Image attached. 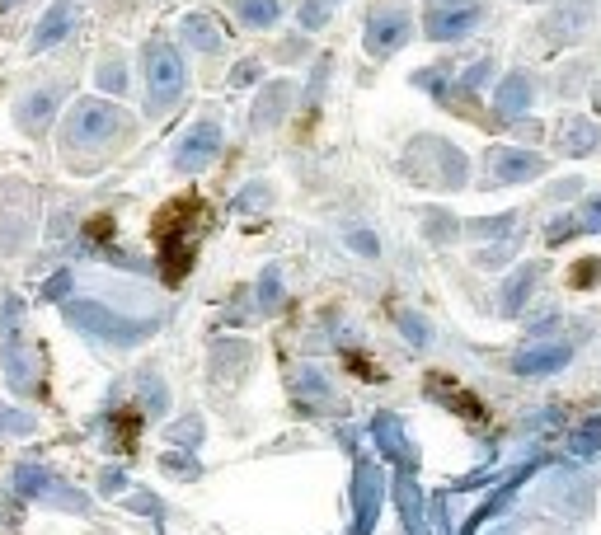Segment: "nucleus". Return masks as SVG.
Here are the masks:
<instances>
[{
    "mask_svg": "<svg viewBox=\"0 0 601 535\" xmlns=\"http://www.w3.org/2000/svg\"><path fill=\"white\" fill-rule=\"evenodd\" d=\"M71 268H62L57 277H47V287H43V301H71Z\"/></svg>",
    "mask_w": 601,
    "mask_h": 535,
    "instance_id": "nucleus-42",
    "label": "nucleus"
},
{
    "mask_svg": "<svg viewBox=\"0 0 601 535\" xmlns=\"http://www.w3.org/2000/svg\"><path fill=\"white\" fill-rule=\"evenodd\" d=\"M395 324H400V334L414 343V348H428L432 343V324L418 315V310H409V306H395Z\"/></svg>",
    "mask_w": 601,
    "mask_h": 535,
    "instance_id": "nucleus-29",
    "label": "nucleus"
},
{
    "mask_svg": "<svg viewBox=\"0 0 601 535\" xmlns=\"http://www.w3.org/2000/svg\"><path fill=\"white\" fill-rule=\"evenodd\" d=\"M282 306V268L278 263H268L259 273V310L263 315H273V310Z\"/></svg>",
    "mask_w": 601,
    "mask_h": 535,
    "instance_id": "nucleus-32",
    "label": "nucleus"
},
{
    "mask_svg": "<svg viewBox=\"0 0 601 535\" xmlns=\"http://www.w3.org/2000/svg\"><path fill=\"white\" fill-rule=\"evenodd\" d=\"M409 38H414V15H409L404 5H381V10L367 19V29H362V47H367V57H376V62L395 57Z\"/></svg>",
    "mask_w": 601,
    "mask_h": 535,
    "instance_id": "nucleus-8",
    "label": "nucleus"
},
{
    "mask_svg": "<svg viewBox=\"0 0 601 535\" xmlns=\"http://www.w3.org/2000/svg\"><path fill=\"white\" fill-rule=\"evenodd\" d=\"M371 437L381 446V456H390L400 470H414L418 465V451L409 446V432H404V423L395 413H376V418H371Z\"/></svg>",
    "mask_w": 601,
    "mask_h": 535,
    "instance_id": "nucleus-16",
    "label": "nucleus"
},
{
    "mask_svg": "<svg viewBox=\"0 0 601 535\" xmlns=\"http://www.w3.org/2000/svg\"><path fill=\"white\" fill-rule=\"evenodd\" d=\"M540 277H545V268H540V263H522V268H517V273L503 282V291H498V310H503V315H522L526 301L536 296Z\"/></svg>",
    "mask_w": 601,
    "mask_h": 535,
    "instance_id": "nucleus-22",
    "label": "nucleus"
},
{
    "mask_svg": "<svg viewBox=\"0 0 601 535\" xmlns=\"http://www.w3.org/2000/svg\"><path fill=\"white\" fill-rule=\"evenodd\" d=\"M395 507H400V517H404V531H409V535H428V517H423V493H418V484L409 479V470L395 479Z\"/></svg>",
    "mask_w": 601,
    "mask_h": 535,
    "instance_id": "nucleus-24",
    "label": "nucleus"
},
{
    "mask_svg": "<svg viewBox=\"0 0 601 535\" xmlns=\"http://www.w3.org/2000/svg\"><path fill=\"white\" fill-rule=\"evenodd\" d=\"M240 19L249 29H273L282 19V0H240Z\"/></svg>",
    "mask_w": 601,
    "mask_h": 535,
    "instance_id": "nucleus-28",
    "label": "nucleus"
},
{
    "mask_svg": "<svg viewBox=\"0 0 601 535\" xmlns=\"http://www.w3.org/2000/svg\"><path fill=\"white\" fill-rule=\"evenodd\" d=\"M578 188H583V184H578V179H564V184H555V188H550V198H573V193H578Z\"/></svg>",
    "mask_w": 601,
    "mask_h": 535,
    "instance_id": "nucleus-49",
    "label": "nucleus"
},
{
    "mask_svg": "<svg viewBox=\"0 0 601 535\" xmlns=\"http://www.w3.org/2000/svg\"><path fill=\"white\" fill-rule=\"evenodd\" d=\"M268 198H273V193H268V184H249L245 193H240V198H235V212H240V216L259 212V207H268Z\"/></svg>",
    "mask_w": 601,
    "mask_h": 535,
    "instance_id": "nucleus-37",
    "label": "nucleus"
},
{
    "mask_svg": "<svg viewBox=\"0 0 601 535\" xmlns=\"http://www.w3.org/2000/svg\"><path fill=\"white\" fill-rule=\"evenodd\" d=\"M66 324L80 329L85 338H99L108 348H132V343H146V338L160 329V320H132V315H118L104 301H66Z\"/></svg>",
    "mask_w": 601,
    "mask_h": 535,
    "instance_id": "nucleus-4",
    "label": "nucleus"
},
{
    "mask_svg": "<svg viewBox=\"0 0 601 535\" xmlns=\"http://www.w3.org/2000/svg\"><path fill=\"white\" fill-rule=\"evenodd\" d=\"M99 85H104L108 94H123V90H127V71H123V62H104V66H99Z\"/></svg>",
    "mask_w": 601,
    "mask_h": 535,
    "instance_id": "nucleus-40",
    "label": "nucleus"
},
{
    "mask_svg": "<svg viewBox=\"0 0 601 535\" xmlns=\"http://www.w3.org/2000/svg\"><path fill=\"white\" fill-rule=\"evenodd\" d=\"M207 221H212V212H207V202L193 198V193L170 202L165 212L155 216V245H160V277H165V282H184V277L193 273L198 245H202V235H207Z\"/></svg>",
    "mask_w": 601,
    "mask_h": 535,
    "instance_id": "nucleus-1",
    "label": "nucleus"
},
{
    "mask_svg": "<svg viewBox=\"0 0 601 535\" xmlns=\"http://www.w3.org/2000/svg\"><path fill=\"white\" fill-rule=\"evenodd\" d=\"M123 484H127L123 470H104V474H99V493H123Z\"/></svg>",
    "mask_w": 601,
    "mask_h": 535,
    "instance_id": "nucleus-47",
    "label": "nucleus"
},
{
    "mask_svg": "<svg viewBox=\"0 0 601 535\" xmlns=\"http://www.w3.org/2000/svg\"><path fill=\"white\" fill-rule=\"evenodd\" d=\"M536 104V80L526 76V71H508V76L498 80V94H494V108L498 118H508V123H517L526 108Z\"/></svg>",
    "mask_w": 601,
    "mask_h": 535,
    "instance_id": "nucleus-20",
    "label": "nucleus"
},
{
    "mask_svg": "<svg viewBox=\"0 0 601 535\" xmlns=\"http://www.w3.org/2000/svg\"><path fill=\"white\" fill-rule=\"evenodd\" d=\"M569 362H573V343H564V338H536L531 348H522L512 357V371L517 376H555Z\"/></svg>",
    "mask_w": 601,
    "mask_h": 535,
    "instance_id": "nucleus-13",
    "label": "nucleus"
},
{
    "mask_svg": "<svg viewBox=\"0 0 601 535\" xmlns=\"http://www.w3.org/2000/svg\"><path fill=\"white\" fill-rule=\"evenodd\" d=\"M512 249H517V235H512V240H503V245H494V249H484V254H479V268H503V263L512 259Z\"/></svg>",
    "mask_w": 601,
    "mask_h": 535,
    "instance_id": "nucleus-43",
    "label": "nucleus"
},
{
    "mask_svg": "<svg viewBox=\"0 0 601 535\" xmlns=\"http://www.w3.org/2000/svg\"><path fill=\"white\" fill-rule=\"evenodd\" d=\"M184 38H188V47H198L202 57H216L221 47H226V33H221V24H216L212 15H188L184 19Z\"/></svg>",
    "mask_w": 601,
    "mask_h": 535,
    "instance_id": "nucleus-26",
    "label": "nucleus"
},
{
    "mask_svg": "<svg viewBox=\"0 0 601 535\" xmlns=\"http://www.w3.org/2000/svg\"><path fill=\"white\" fill-rule=\"evenodd\" d=\"M62 99H66L62 85H43V90L24 94V99H19V108H15L19 132H29V137H43L47 123L57 118V108H62Z\"/></svg>",
    "mask_w": 601,
    "mask_h": 535,
    "instance_id": "nucleus-15",
    "label": "nucleus"
},
{
    "mask_svg": "<svg viewBox=\"0 0 601 535\" xmlns=\"http://www.w3.org/2000/svg\"><path fill=\"white\" fill-rule=\"evenodd\" d=\"M137 395H141V409L146 413H165V404H170V390L160 385V376H155L151 367L137 376Z\"/></svg>",
    "mask_w": 601,
    "mask_h": 535,
    "instance_id": "nucleus-30",
    "label": "nucleus"
},
{
    "mask_svg": "<svg viewBox=\"0 0 601 535\" xmlns=\"http://www.w3.org/2000/svg\"><path fill=\"white\" fill-rule=\"evenodd\" d=\"M254 80H259V62H240L231 71V85H254Z\"/></svg>",
    "mask_w": 601,
    "mask_h": 535,
    "instance_id": "nucleus-48",
    "label": "nucleus"
},
{
    "mask_svg": "<svg viewBox=\"0 0 601 535\" xmlns=\"http://www.w3.org/2000/svg\"><path fill=\"white\" fill-rule=\"evenodd\" d=\"M348 245H353L357 254H362V259H376V254H381V240H376V235H371L367 226H357V230H348Z\"/></svg>",
    "mask_w": 601,
    "mask_h": 535,
    "instance_id": "nucleus-41",
    "label": "nucleus"
},
{
    "mask_svg": "<svg viewBox=\"0 0 601 535\" xmlns=\"http://www.w3.org/2000/svg\"><path fill=\"white\" fill-rule=\"evenodd\" d=\"M141 62H146V113L151 118H165L188 90V66H184V52L165 38H151L146 52H141Z\"/></svg>",
    "mask_w": 601,
    "mask_h": 535,
    "instance_id": "nucleus-5",
    "label": "nucleus"
},
{
    "mask_svg": "<svg viewBox=\"0 0 601 535\" xmlns=\"http://www.w3.org/2000/svg\"><path fill=\"white\" fill-rule=\"evenodd\" d=\"M418 90H432L437 99H447V66H432V71H414Z\"/></svg>",
    "mask_w": 601,
    "mask_h": 535,
    "instance_id": "nucleus-39",
    "label": "nucleus"
},
{
    "mask_svg": "<svg viewBox=\"0 0 601 535\" xmlns=\"http://www.w3.org/2000/svg\"><path fill=\"white\" fill-rule=\"evenodd\" d=\"M587 15H592V10H587L583 0H564V5H555V10H550V19L540 24V33H545L550 43H569V38H578V33H583Z\"/></svg>",
    "mask_w": 601,
    "mask_h": 535,
    "instance_id": "nucleus-23",
    "label": "nucleus"
},
{
    "mask_svg": "<svg viewBox=\"0 0 601 535\" xmlns=\"http://www.w3.org/2000/svg\"><path fill=\"white\" fill-rule=\"evenodd\" d=\"M10 489H15L19 498H33V503H47V507H57V512H71V517H85V512H90V493L71 489L62 474H52L47 465H33V460H24L15 470Z\"/></svg>",
    "mask_w": 601,
    "mask_h": 535,
    "instance_id": "nucleus-7",
    "label": "nucleus"
},
{
    "mask_svg": "<svg viewBox=\"0 0 601 535\" xmlns=\"http://www.w3.org/2000/svg\"><path fill=\"white\" fill-rule=\"evenodd\" d=\"M71 29H76V0H57V5H47V15L33 24L29 47L33 52H47V47H57L62 38H71Z\"/></svg>",
    "mask_w": 601,
    "mask_h": 535,
    "instance_id": "nucleus-19",
    "label": "nucleus"
},
{
    "mask_svg": "<svg viewBox=\"0 0 601 535\" xmlns=\"http://www.w3.org/2000/svg\"><path fill=\"white\" fill-rule=\"evenodd\" d=\"M498 535H503V531H498Z\"/></svg>",
    "mask_w": 601,
    "mask_h": 535,
    "instance_id": "nucleus-50",
    "label": "nucleus"
},
{
    "mask_svg": "<svg viewBox=\"0 0 601 535\" xmlns=\"http://www.w3.org/2000/svg\"><path fill=\"white\" fill-rule=\"evenodd\" d=\"M0 329H5V376L15 385L19 395H38V376H43V357L33 348V334H29V315L19 306L15 296L5 301L0 310Z\"/></svg>",
    "mask_w": 601,
    "mask_h": 535,
    "instance_id": "nucleus-6",
    "label": "nucleus"
},
{
    "mask_svg": "<svg viewBox=\"0 0 601 535\" xmlns=\"http://www.w3.org/2000/svg\"><path fill=\"white\" fill-rule=\"evenodd\" d=\"M423 235H428L432 245H451L461 235V221L451 212H423Z\"/></svg>",
    "mask_w": 601,
    "mask_h": 535,
    "instance_id": "nucleus-31",
    "label": "nucleus"
},
{
    "mask_svg": "<svg viewBox=\"0 0 601 535\" xmlns=\"http://www.w3.org/2000/svg\"><path fill=\"white\" fill-rule=\"evenodd\" d=\"M381 498H386V474L376 460H357L353 470V531L348 535H371L376 526V512H381Z\"/></svg>",
    "mask_w": 601,
    "mask_h": 535,
    "instance_id": "nucleus-10",
    "label": "nucleus"
},
{
    "mask_svg": "<svg viewBox=\"0 0 601 535\" xmlns=\"http://www.w3.org/2000/svg\"><path fill=\"white\" fill-rule=\"evenodd\" d=\"M287 385H292V399L306 413H339V395H334V385L320 367H296Z\"/></svg>",
    "mask_w": 601,
    "mask_h": 535,
    "instance_id": "nucleus-14",
    "label": "nucleus"
},
{
    "mask_svg": "<svg viewBox=\"0 0 601 535\" xmlns=\"http://www.w3.org/2000/svg\"><path fill=\"white\" fill-rule=\"evenodd\" d=\"M489 76H494V62L484 57V62H475V66H465L461 71V90L465 94H479L484 85H489Z\"/></svg>",
    "mask_w": 601,
    "mask_h": 535,
    "instance_id": "nucleus-36",
    "label": "nucleus"
},
{
    "mask_svg": "<svg viewBox=\"0 0 601 535\" xmlns=\"http://www.w3.org/2000/svg\"><path fill=\"white\" fill-rule=\"evenodd\" d=\"M578 221H583L587 235H597L601 230V198H587L583 207H578Z\"/></svg>",
    "mask_w": 601,
    "mask_h": 535,
    "instance_id": "nucleus-46",
    "label": "nucleus"
},
{
    "mask_svg": "<svg viewBox=\"0 0 601 535\" xmlns=\"http://www.w3.org/2000/svg\"><path fill=\"white\" fill-rule=\"evenodd\" d=\"M573 456H597L601 451V418H587V428H578V437H573V446H569Z\"/></svg>",
    "mask_w": 601,
    "mask_h": 535,
    "instance_id": "nucleus-34",
    "label": "nucleus"
},
{
    "mask_svg": "<svg viewBox=\"0 0 601 535\" xmlns=\"http://www.w3.org/2000/svg\"><path fill=\"white\" fill-rule=\"evenodd\" d=\"M545 174V155L540 151H526V146H494L489 151V184L503 188V184H531Z\"/></svg>",
    "mask_w": 601,
    "mask_h": 535,
    "instance_id": "nucleus-12",
    "label": "nucleus"
},
{
    "mask_svg": "<svg viewBox=\"0 0 601 535\" xmlns=\"http://www.w3.org/2000/svg\"><path fill=\"white\" fill-rule=\"evenodd\" d=\"M221 123L216 118H202L184 132V141L174 146V174H202L207 165H216V155H221Z\"/></svg>",
    "mask_w": 601,
    "mask_h": 535,
    "instance_id": "nucleus-11",
    "label": "nucleus"
},
{
    "mask_svg": "<svg viewBox=\"0 0 601 535\" xmlns=\"http://www.w3.org/2000/svg\"><path fill=\"white\" fill-rule=\"evenodd\" d=\"M249 362H254V348H249L245 338H216L212 348H207V371H212V381H235V376H245Z\"/></svg>",
    "mask_w": 601,
    "mask_h": 535,
    "instance_id": "nucleus-17",
    "label": "nucleus"
},
{
    "mask_svg": "<svg viewBox=\"0 0 601 535\" xmlns=\"http://www.w3.org/2000/svg\"><path fill=\"white\" fill-rule=\"evenodd\" d=\"M324 24H329V0H306V5H301V29L315 33V29H324Z\"/></svg>",
    "mask_w": 601,
    "mask_h": 535,
    "instance_id": "nucleus-38",
    "label": "nucleus"
},
{
    "mask_svg": "<svg viewBox=\"0 0 601 535\" xmlns=\"http://www.w3.org/2000/svg\"><path fill=\"white\" fill-rule=\"evenodd\" d=\"M545 503L559 507L564 517H583L587 503H592V479H573V474H555L550 479V489H545Z\"/></svg>",
    "mask_w": 601,
    "mask_h": 535,
    "instance_id": "nucleus-21",
    "label": "nucleus"
},
{
    "mask_svg": "<svg viewBox=\"0 0 601 535\" xmlns=\"http://www.w3.org/2000/svg\"><path fill=\"white\" fill-rule=\"evenodd\" d=\"M132 132V118H127L123 104H108V99H80L71 104L62 123V146L71 155L76 151H108L113 141H123Z\"/></svg>",
    "mask_w": 601,
    "mask_h": 535,
    "instance_id": "nucleus-2",
    "label": "nucleus"
},
{
    "mask_svg": "<svg viewBox=\"0 0 601 535\" xmlns=\"http://www.w3.org/2000/svg\"><path fill=\"white\" fill-rule=\"evenodd\" d=\"M400 169H404L409 184L447 188V193L465 188V179H470V160H465V151L451 146L447 137H414L409 151H404V160H400Z\"/></svg>",
    "mask_w": 601,
    "mask_h": 535,
    "instance_id": "nucleus-3",
    "label": "nucleus"
},
{
    "mask_svg": "<svg viewBox=\"0 0 601 535\" xmlns=\"http://www.w3.org/2000/svg\"><path fill=\"white\" fill-rule=\"evenodd\" d=\"M465 235H470V240H508V235H517V212H498V216L465 221Z\"/></svg>",
    "mask_w": 601,
    "mask_h": 535,
    "instance_id": "nucleus-27",
    "label": "nucleus"
},
{
    "mask_svg": "<svg viewBox=\"0 0 601 535\" xmlns=\"http://www.w3.org/2000/svg\"><path fill=\"white\" fill-rule=\"evenodd\" d=\"M0 428L5 432H33L38 428V418H33V413H19V409H0Z\"/></svg>",
    "mask_w": 601,
    "mask_h": 535,
    "instance_id": "nucleus-44",
    "label": "nucleus"
},
{
    "mask_svg": "<svg viewBox=\"0 0 601 535\" xmlns=\"http://www.w3.org/2000/svg\"><path fill=\"white\" fill-rule=\"evenodd\" d=\"M573 235H583V221H578V212L555 216V221L545 226V245H564V240H573Z\"/></svg>",
    "mask_w": 601,
    "mask_h": 535,
    "instance_id": "nucleus-35",
    "label": "nucleus"
},
{
    "mask_svg": "<svg viewBox=\"0 0 601 535\" xmlns=\"http://www.w3.org/2000/svg\"><path fill=\"white\" fill-rule=\"evenodd\" d=\"M484 5L479 0H428V15H423V29H428L432 43H456L479 24Z\"/></svg>",
    "mask_w": 601,
    "mask_h": 535,
    "instance_id": "nucleus-9",
    "label": "nucleus"
},
{
    "mask_svg": "<svg viewBox=\"0 0 601 535\" xmlns=\"http://www.w3.org/2000/svg\"><path fill=\"white\" fill-rule=\"evenodd\" d=\"M601 146V127L592 118H569L559 127V151L564 155H592Z\"/></svg>",
    "mask_w": 601,
    "mask_h": 535,
    "instance_id": "nucleus-25",
    "label": "nucleus"
},
{
    "mask_svg": "<svg viewBox=\"0 0 601 535\" xmlns=\"http://www.w3.org/2000/svg\"><path fill=\"white\" fill-rule=\"evenodd\" d=\"M170 474H184V479H198V460H188V456H179V451H165V460H160Z\"/></svg>",
    "mask_w": 601,
    "mask_h": 535,
    "instance_id": "nucleus-45",
    "label": "nucleus"
},
{
    "mask_svg": "<svg viewBox=\"0 0 601 535\" xmlns=\"http://www.w3.org/2000/svg\"><path fill=\"white\" fill-rule=\"evenodd\" d=\"M296 104V85L292 80H273V85H263L259 99H254V132H268V127H278Z\"/></svg>",
    "mask_w": 601,
    "mask_h": 535,
    "instance_id": "nucleus-18",
    "label": "nucleus"
},
{
    "mask_svg": "<svg viewBox=\"0 0 601 535\" xmlns=\"http://www.w3.org/2000/svg\"><path fill=\"white\" fill-rule=\"evenodd\" d=\"M170 442L179 446V451H193V446L202 442V418H198V413H188V418H179V423H174Z\"/></svg>",
    "mask_w": 601,
    "mask_h": 535,
    "instance_id": "nucleus-33",
    "label": "nucleus"
}]
</instances>
